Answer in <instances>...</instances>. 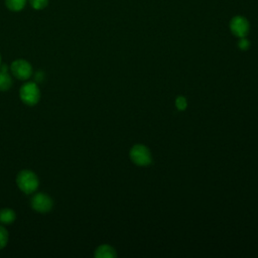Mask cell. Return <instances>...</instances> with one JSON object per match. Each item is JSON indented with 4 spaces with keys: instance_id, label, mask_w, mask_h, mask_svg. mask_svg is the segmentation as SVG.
Listing matches in <instances>:
<instances>
[{
    "instance_id": "4fadbf2b",
    "label": "cell",
    "mask_w": 258,
    "mask_h": 258,
    "mask_svg": "<svg viewBox=\"0 0 258 258\" xmlns=\"http://www.w3.org/2000/svg\"><path fill=\"white\" fill-rule=\"evenodd\" d=\"M176 108H178V110H180V111L184 110V109L186 108V99H184V97H178V98H176Z\"/></svg>"
},
{
    "instance_id": "5b68a950",
    "label": "cell",
    "mask_w": 258,
    "mask_h": 258,
    "mask_svg": "<svg viewBox=\"0 0 258 258\" xmlns=\"http://www.w3.org/2000/svg\"><path fill=\"white\" fill-rule=\"evenodd\" d=\"M130 158L136 164L142 166H148L152 162V156L148 148L140 144H138L132 148Z\"/></svg>"
},
{
    "instance_id": "3957f363",
    "label": "cell",
    "mask_w": 258,
    "mask_h": 258,
    "mask_svg": "<svg viewBox=\"0 0 258 258\" xmlns=\"http://www.w3.org/2000/svg\"><path fill=\"white\" fill-rule=\"evenodd\" d=\"M30 206L36 212L46 214L52 210L54 201L46 194L38 192L32 196L30 200Z\"/></svg>"
},
{
    "instance_id": "8992f818",
    "label": "cell",
    "mask_w": 258,
    "mask_h": 258,
    "mask_svg": "<svg viewBox=\"0 0 258 258\" xmlns=\"http://www.w3.org/2000/svg\"><path fill=\"white\" fill-rule=\"evenodd\" d=\"M230 28L235 36L239 38H244L249 30V24L244 18L236 16L232 20L230 24Z\"/></svg>"
},
{
    "instance_id": "30bf717a",
    "label": "cell",
    "mask_w": 258,
    "mask_h": 258,
    "mask_svg": "<svg viewBox=\"0 0 258 258\" xmlns=\"http://www.w3.org/2000/svg\"><path fill=\"white\" fill-rule=\"evenodd\" d=\"M26 0H6L8 8L12 12H20L26 6Z\"/></svg>"
},
{
    "instance_id": "5bb4252c",
    "label": "cell",
    "mask_w": 258,
    "mask_h": 258,
    "mask_svg": "<svg viewBox=\"0 0 258 258\" xmlns=\"http://www.w3.org/2000/svg\"><path fill=\"white\" fill-rule=\"evenodd\" d=\"M238 46H239V48H240L241 50H247V48H249L250 44H249V42H248L246 38H241V40H240V42H239Z\"/></svg>"
},
{
    "instance_id": "277c9868",
    "label": "cell",
    "mask_w": 258,
    "mask_h": 258,
    "mask_svg": "<svg viewBox=\"0 0 258 258\" xmlns=\"http://www.w3.org/2000/svg\"><path fill=\"white\" fill-rule=\"evenodd\" d=\"M10 71L12 75L20 81L28 80L30 78H32L34 73L32 64L28 60L22 58L12 62L10 66Z\"/></svg>"
},
{
    "instance_id": "8fae6325",
    "label": "cell",
    "mask_w": 258,
    "mask_h": 258,
    "mask_svg": "<svg viewBox=\"0 0 258 258\" xmlns=\"http://www.w3.org/2000/svg\"><path fill=\"white\" fill-rule=\"evenodd\" d=\"M8 239H10L8 231L4 226H0V249H4L8 245Z\"/></svg>"
},
{
    "instance_id": "9c48e42d",
    "label": "cell",
    "mask_w": 258,
    "mask_h": 258,
    "mask_svg": "<svg viewBox=\"0 0 258 258\" xmlns=\"http://www.w3.org/2000/svg\"><path fill=\"white\" fill-rule=\"evenodd\" d=\"M12 84L14 82L8 72L0 71V91L6 92L10 90V88L12 87Z\"/></svg>"
},
{
    "instance_id": "52a82bcc",
    "label": "cell",
    "mask_w": 258,
    "mask_h": 258,
    "mask_svg": "<svg viewBox=\"0 0 258 258\" xmlns=\"http://www.w3.org/2000/svg\"><path fill=\"white\" fill-rule=\"evenodd\" d=\"M96 258H114L116 257L115 249L109 245H101L99 246L94 253Z\"/></svg>"
},
{
    "instance_id": "9a60e30c",
    "label": "cell",
    "mask_w": 258,
    "mask_h": 258,
    "mask_svg": "<svg viewBox=\"0 0 258 258\" xmlns=\"http://www.w3.org/2000/svg\"><path fill=\"white\" fill-rule=\"evenodd\" d=\"M0 67H2V54H0Z\"/></svg>"
},
{
    "instance_id": "7a4b0ae2",
    "label": "cell",
    "mask_w": 258,
    "mask_h": 258,
    "mask_svg": "<svg viewBox=\"0 0 258 258\" xmlns=\"http://www.w3.org/2000/svg\"><path fill=\"white\" fill-rule=\"evenodd\" d=\"M40 90L36 83L34 82H28L24 84L20 90V97L28 106H34L40 100Z\"/></svg>"
},
{
    "instance_id": "ba28073f",
    "label": "cell",
    "mask_w": 258,
    "mask_h": 258,
    "mask_svg": "<svg viewBox=\"0 0 258 258\" xmlns=\"http://www.w3.org/2000/svg\"><path fill=\"white\" fill-rule=\"evenodd\" d=\"M16 220V212L10 208H4L0 210V223L4 225L12 224Z\"/></svg>"
},
{
    "instance_id": "6da1fadb",
    "label": "cell",
    "mask_w": 258,
    "mask_h": 258,
    "mask_svg": "<svg viewBox=\"0 0 258 258\" xmlns=\"http://www.w3.org/2000/svg\"><path fill=\"white\" fill-rule=\"evenodd\" d=\"M16 184L22 192L30 195L38 188L40 180L32 170H22L16 176Z\"/></svg>"
},
{
    "instance_id": "7c38bea8",
    "label": "cell",
    "mask_w": 258,
    "mask_h": 258,
    "mask_svg": "<svg viewBox=\"0 0 258 258\" xmlns=\"http://www.w3.org/2000/svg\"><path fill=\"white\" fill-rule=\"evenodd\" d=\"M48 0H30V4L36 10H42L48 6Z\"/></svg>"
}]
</instances>
